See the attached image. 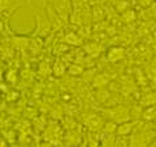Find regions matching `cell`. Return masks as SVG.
I'll return each instance as SVG.
<instances>
[{"label": "cell", "instance_id": "cell-12", "mask_svg": "<svg viewBox=\"0 0 156 147\" xmlns=\"http://www.w3.org/2000/svg\"><path fill=\"white\" fill-rule=\"evenodd\" d=\"M8 143H7V141H5V138H2L0 137V147H5Z\"/></svg>", "mask_w": 156, "mask_h": 147}, {"label": "cell", "instance_id": "cell-5", "mask_svg": "<svg viewBox=\"0 0 156 147\" xmlns=\"http://www.w3.org/2000/svg\"><path fill=\"white\" fill-rule=\"evenodd\" d=\"M68 72H69L70 74H73V76H80V74L83 73V68H82L81 65H78V64H73V65L69 66Z\"/></svg>", "mask_w": 156, "mask_h": 147}, {"label": "cell", "instance_id": "cell-3", "mask_svg": "<svg viewBox=\"0 0 156 147\" xmlns=\"http://www.w3.org/2000/svg\"><path fill=\"white\" fill-rule=\"evenodd\" d=\"M131 129H133V124L131 122H125V124L117 126V133H119L120 137H126L131 131Z\"/></svg>", "mask_w": 156, "mask_h": 147}, {"label": "cell", "instance_id": "cell-4", "mask_svg": "<svg viewBox=\"0 0 156 147\" xmlns=\"http://www.w3.org/2000/svg\"><path fill=\"white\" fill-rule=\"evenodd\" d=\"M87 126H89L91 130H98V129H100V126H101V120H100L98 116H90L89 120H87Z\"/></svg>", "mask_w": 156, "mask_h": 147}, {"label": "cell", "instance_id": "cell-8", "mask_svg": "<svg viewBox=\"0 0 156 147\" xmlns=\"http://www.w3.org/2000/svg\"><path fill=\"white\" fill-rule=\"evenodd\" d=\"M122 18L125 20L126 22H130V21H134V18H135V13L133 9H125V12L122 14Z\"/></svg>", "mask_w": 156, "mask_h": 147}, {"label": "cell", "instance_id": "cell-6", "mask_svg": "<svg viewBox=\"0 0 156 147\" xmlns=\"http://www.w3.org/2000/svg\"><path fill=\"white\" fill-rule=\"evenodd\" d=\"M85 48H86V51H87V53H90V55H98V52H99V50H100V47L98 46V45H95V43H90V45H87V46H85Z\"/></svg>", "mask_w": 156, "mask_h": 147}, {"label": "cell", "instance_id": "cell-2", "mask_svg": "<svg viewBox=\"0 0 156 147\" xmlns=\"http://www.w3.org/2000/svg\"><path fill=\"white\" fill-rule=\"evenodd\" d=\"M125 57V50L122 47H111L107 52V59L111 63H117Z\"/></svg>", "mask_w": 156, "mask_h": 147}, {"label": "cell", "instance_id": "cell-11", "mask_svg": "<svg viewBox=\"0 0 156 147\" xmlns=\"http://www.w3.org/2000/svg\"><path fill=\"white\" fill-rule=\"evenodd\" d=\"M66 42L68 43H72V45H78V38L73 33H70L69 35H66Z\"/></svg>", "mask_w": 156, "mask_h": 147}, {"label": "cell", "instance_id": "cell-7", "mask_svg": "<svg viewBox=\"0 0 156 147\" xmlns=\"http://www.w3.org/2000/svg\"><path fill=\"white\" fill-rule=\"evenodd\" d=\"M143 119L144 120H147V121H150V120H155L156 119V109L154 108H148L147 111H144V113H143Z\"/></svg>", "mask_w": 156, "mask_h": 147}, {"label": "cell", "instance_id": "cell-13", "mask_svg": "<svg viewBox=\"0 0 156 147\" xmlns=\"http://www.w3.org/2000/svg\"><path fill=\"white\" fill-rule=\"evenodd\" d=\"M3 27H4V25H3V22H2V21H0V33H2V31H3Z\"/></svg>", "mask_w": 156, "mask_h": 147}, {"label": "cell", "instance_id": "cell-9", "mask_svg": "<svg viewBox=\"0 0 156 147\" xmlns=\"http://www.w3.org/2000/svg\"><path fill=\"white\" fill-rule=\"evenodd\" d=\"M117 130V125L115 124V122H107V124L104 125V131L107 134H113L115 131Z\"/></svg>", "mask_w": 156, "mask_h": 147}, {"label": "cell", "instance_id": "cell-1", "mask_svg": "<svg viewBox=\"0 0 156 147\" xmlns=\"http://www.w3.org/2000/svg\"><path fill=\"white\" fill-rule=\"evenodd\" d=\"M53 7L56 9V13H58V16L61 18H66L68 14H69L70 2L69 0H55Z\"/></svg>", "mask_w": 156, "mask_h": 147}, {"label": "cell", "instance_id": "cell-10", "mask_svg": "<svg viewBox=\"0 0 156 147\" xmlns=\"http://www.w3.org/2000/svg\"><path fill=\"white\" fill-rule=\"evenodd\" d=\"M53 72H55L56 76H61L62 73L65 72V66H62L60 63H57V64L55 65V68H53Z\"/></svg>", "mask_w": 156, "mask_h": 147}]
</instances>
